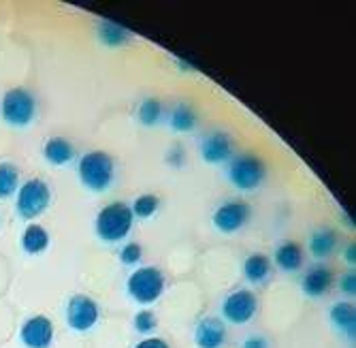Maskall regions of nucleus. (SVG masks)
<instances>
[{"instance_id": "nucleus-1", "label": "nucleus", "mask_w": 356, "mask_h": 348, "mask_svg": "<svg viewBox=\"0 0 356 348\" xmlns=\"http://www.w3.org/2000/svg\"><path fill=\"white\" fill-rule=\"evenodd\" d=\"M133 225H135V216L131 205L124 201H111L96 216L94 229L103 242L115 244L128 237V233L133 231Z\"/></svg>"}, {"instance_id": "nucleus-2", "label": "nucleus", "mask_w": 356, "mask_h": 348, "mask_svg": "<svg viewBox=\"0 0 356 348\" xmlns=\"http://www.w3.org/2000/svg\"><path fill=\"white\" fill-rule=\"evenodd\" d=\"M77 173L81 184L92 193H105L107 188L113 184L115 177V163L113 158L103 152V150H92L86 152L79 158Z\"/></svg>"}, {"instance_id": "nucleus-3", "label": "nucleus", "mask_w": 356, "mask_h": 348, "mask_svg": "<svg viewBox=\"0 0 356 348\" xmlns=\"http://www.w3.org/2000/svg\"><path fill=\"white\" fill-rule=\"evenodd\" d=\"M229 182L241 193H252L256 188H261L267 180V167L258 156L254 154H235L229 161V169H226Z\"/></svg>"}, {"instance_id": "nucleus-4", "label": "nucleus", "mask_w": 356, "mask_h": 348, "mask_svg": "<svg viewBox=\"0 0 356 348\" xmlns=\"http://www.w3.org/2000/svg\"><path fill=\"white\" fill-rule=\"evenodd\" d=\"M0 116L13 126V129H26L37 118V99L26 88H11L3 94L0 101Z\"/></svg>"}, {"instance_id": "nucleus-5", "label": "nucleus", "mask_w": 356, "mask_h": 348, "mask_svg": "<svg viewBox=\"0 0 356 348\" xmlns=\"http://www.w3.org/2000/svg\"><path fill=\"white\" fill-rule=\"evenodd\" d=\"M165 274L160 271L158 267L145 265L135 269L126 280V291L137 303L141 306H152L156 303L165 293Z\"/></svg>"}, {"instance_id": "nucleus-6", "label": "nucleus", "mask_w": 356, "mask_h": 348, "mask_svg": "<svg viewBox=\"0 0 356 348\" xmlns=\"http://www.w3.org/2000/svg\"><path fill=\"white\" fill-rule=\"evenodd\" d=\"M51 205V188L45 180L32 177L17 188L15 209L24 220L39 218Z\"/></svg>"}, {"instance_id": "nucleus-7", "label": "nucleus", "mask_w": 356, "mask_h": 348, "mask_svg": "<svg viewBox=\"0 0 356 348\" xmlns=\"http://www.w3.org/2000/svg\"><path fill=\"white\" fill-rule=\"evenodd\" d=\"M250 218H252L250 203L239 201V199H231V201H222L213 209L211 225L216 227V231H220L224 235H233L250 223Z\"/></svg>"}, {"instance_id": "nucleus-8", "label": "nucleus", "mask_w": 356, "mask_h": 348, "mask_svg": "<svg viewBox=\"0 0 356 348\" xmlns=\"http://www.w3.org/2000/svg\"><path fill=\"white\" fill-rule=\"evenodd\" d=\"M222 316L231 325H248L258 312V297L250 289H237L222 301Z\"/></svg>"}, {"instance_id": "nucleus-9", "label": "nucleus", "mask_w": 356, "mask_h": 348, "mask_svg": "<svg viewBox=\"0 0 356 348\" xmlns=\"http://www.w3.org/2000/svg\"><path fill=\"white\" fill-rule=\"evenodd\" d=\"M101 319V308L88 295H73L67 303V323L73 331L86 333L96 327Z\"/></svg>"}, {"instance_id": "nucleus-10", "label": "nucleus", "mask_w": 356, "mask_h": 348, "mask_svg": "<svg viewBox=\"0 0 356 348\" xmlns=\"http://www.w3.org/2000/svg\"><path fill=\"white\" fill-rule=\"evenodd\" d=\"M201 158L207 163V165H224L229 163L231 158L235 156V141L233 137L226 133V131H220V129H211L207 131L203 137H201Z\"/></svg>"}, {"instance_id": "nucleus-11", "label": "nucleus", "mask_w": 356, "mask_h": 348, "mask_svg": "<svg viewBox=\"0 0 356 348\" xmlns=\"http://www.w3.org/2000/svg\"><path fill=\"white\" fill-rule=\"evenodd\" d=\"M19 340L28 348H49L54 342V323L43 314L30 316L19 329Z\"/></svg>"}, {"instance_id": "nucleus-12", "label": "nucleus", "mask_w": 356, "mask_h": 348, "mask_svg": "<svg viewBox=\"0 0 356 348\" xmlns=\"http://www.w3.org/2000/svg\"><path fill=\"white\" fill-rule=\"evenodd\" d=\"M333 287V271L327 265H312L301 278V291L309 299L325 297Z\"/></svg>"}, {"instance_id": "nucleus-13", "label": "nucleus", "mask_w": 356, "mask_h": 348, "mask_svg": "<svg viewBox=\"0 0 356 348\" xmlns=\"http://www.w3.org/2000/svg\"><path fill=\"white\" fill-rule=\"evenodd\" d=\"M194 344L199 348H222L226 344V327L216 316H205L194 327Z\"/></svg>"}, {"instance_id": "nucleus-14", "label": "nucleus", "mask_w": 356, "mask_h": 348, "mask_svg": "<svg viewBox=\"0 0 356 348\" xmlns=\"http://www.w3.org/2000/svg\"><path fill=\"white\" fill-rule=\"evenodd\" d=\"M329 321L333 329L354 342L356 335V308L350 301H337L329 308Z\"/></svg>"}, {"instance_id": "nucleus-15", "label": "nucleus", "mask_w": 356, "mask_h": 348, "mask_svg": "<svg viewBox=\"0 0 356 348\" xmlns=\"http://www.w3.org/2000/svg\"><path fill=\"white\" fill-rule=\"evenodd\" d=\"M96 39H99L105 47L118 49V47L128 45L135 37L131 30H126L124 26H120L111 19H101L96 24Z\"/></svg>"}, {"instance_id": "nucleus-16", "label": "nucleus", "mask_w": 356, "mask_h": 348, "mask_svg": "<svg viewBox=\"0 0 356 348\" xmlns=\"http://www.w3.org/2000/svg\"><path fill=\"white\" fill-rule=\"evenodd\" d=\"M275 265L286 271V274H295L301 269L303 265V248L297 242H282L275 248V255H273Z\"/></svg>"}, {"instance_id": "nucleus-17", "label": "nucleus", "mask_w": 356, "mask_h": 348, "mask_svg": "<svg viewBox=\"0 0 356 348\" xmlns=\"http://www.w3.org/2000/svg\"><path fill=\"white\" fill-rule=\"evenodd\" d=\"M271 259L263 252H254L243 259V276L250 284H265L271 278Z\"/></svg>"}, {"instance_id": "nucleus-18", "label": "nucleus", "mask_w": 356, "mask_h": 348, "mask_svg": "<svg viewBox=\"0 0 356 348\" xmlns=\"http://www.w3.org/2000/svg\"><path fill=\"white\" fill-rule=\"evenodd\" d=\"M43 156L47 158V163L60 167V165H67L75 158V148L67 137H49L43 143Z\"/></svg>"}, {"instance_id": "nucleus-19", "label": "nucleus", "mask_w": 356, "mask_h": 348, "mask_svg": "<svg viewBox=\"0 0 356 348\" xmlns=\"http://www.w3.org/2000/svg\"><path fill=\"white\" fill-rule=\"evenodd\" d=\"M337 233L329 227H320L309 235V252L314 259H327L333 255V250L337 248Z\"/></svg>"}, {"instance_id": "nucleus-20", "label": "nucleus", "mask_w": 356, "mask_h": 348, "mask_svg": "<svg viewBox=\"0 0 356 348\" xmlns=\"http://www.w3.org/2000/svg\"><path fill=\"white\" fill-rule=\"evenodd\" d=\"M199 124V116L197 109H194L190 103H175L173 109L169 111V126L175 133H190L197 129Z\"/></svg>"}, {"instance_id": "nucleus-21", "label": "nucleus", "mask_w": 356, "mask_h": 348, "mask_svg": "<svg viewBox=\"0 0 356 348\" xmlns=\"http://www.w3.org/2000/svg\"><path fill=\"white\" fill-rule=\"evenodd\" d=\"M19 244L26 255H41L49 248V231L41 225H28L22 233Z\"/></svg>"}, {"instance_id": "nucleus-22", "label": "nucleus", "mask_w": 356, "mask_h": 348, "mask_svg": "<svg viewBox=\"0 0 356 348\" xmlns=\"http://www.w3.org/2000/svg\"><path fill=\"white\" fill-rule=\"evenodd\" d=\"M137 118L143 126H147V129H152V126L160 124L165 118V105L160 103L156 97H147L139 103L137 107Z\"/></svg>"}, {"instance_id": "nucleus-23", "label": "nucleus", "mask_w": 356, "mask_h": 348, "mask_svg": "<svg viewBox=\"0 0 356 348\" xmlns=\"http://www.w3.org/2000/svg\"><path fill=\"white\" fill-rule=\"evenodd\" d=\"M19 188V169L13 163H0V199H9Z\"/></svg>"}, {"instance_id": "nucleus-24", "label": "nucleus", "mask_w": 356, "mask_h": 348, "mask_svg": "<svg viewBox=\"0 0 356 348\" xmlns=\"http://www.w3.org/2000/svg\"><path fill=\"white\" fill-rule=\"evenodd\" d=\"M158 207H160V199L156 195L147 193V195H139L131 209H133L135 218H143L145 220V218H152L158 212Z\"/></svg>"}, {"instance_id": "nucleus-25", "label": "nucleus", "mask_w": 356, "mask_h": 348, "mask_svg": "<svg viewBox=\"0 0 356 348\" xmlns=\"http://www.w3.org/2000/svg\"><path fill=\"white\" fill-rule=\"evenodd\" d=\"M133 327L137 329V333H143V335H149V333H154V331H156V327H158V319H156V314H154L152 310H147V308L139 310V312L135 314Z\"/></svg>"}, {"instance_id": "nucleus-26", "label": "nucleus", "mask_w": 356, "mask_h": 348, "mask_svg": "<svg viewBox=\"0 0 356 348\" xmlns=\"http://www.w3.org/2000/svg\"><path fill=\"white\" fill-rule=\"evenodd\" d=\"M141 259H143V248H141V244H137V242L124 244V248L120 250V261H122L124 265H128V267L141 263Z\"/></svg>"}, {"instance_id": "nucleus-27", "label": "nucleus", "mask_w": 356, "mask_h": 348, "mask_svg": "<svg viewBox=\"0 0 356 348\" xmlns=\"http://www.w3.org/2000/svg\"><path fill=\"white\" fill-rule=\"evenodd\" d=\"M165 158H167V163H169L171 167H175V169L184 167V165H186V150H184V145H181V143H173V145L167 150Z\"/></svg>"}, {"instance_id": "nucleus-28", "label": "nucleus", "mask_w": 356, "mask_h": 348, "mask_svg": "<svg viewBox=\"0 0 356 348\" xmlns=\"http://www.w3.org/2000/svg\"><path fill=\"white\" fill-rule=\"evenodd\" d=\"M339 289H341V293L348 295V297H354V295H356V274H354V269H352V271H346V274L339 278Z\"/></svg>"}, {"instance_id": "nucleus-29", "label": "nucleus", "mask_w": 356, "mask_h": 348, "mask_svg": "<svg viewBox=\"0 0 356 348\" xmlns=\"http://www.w3.org/2000/svg\"><path fill=\"white\" fill-rule=\"evenodd\" d=\"M241 348H269V342L263 335H252V338H245L243 340Z\"/></svg>"}, {"instance_id": "nucleus-30", "label": "nucleus", "mask_w": 356, "mask_h": 348, "mask_svg": "<svg viewBox=\"0 0 356 348\" xmlns=\"http://www.w3.org/2000/svg\"><path fill=\"white\" fill-rule=\"evenodd\" d=\"M135 348H171V346L165 340H160V338H145Z\"/></svg>"}, {"instance_id": "nucleus-31", "label": "nucleus", "mask_w": 356, "mask_h": 348, "mask_svg": "<svg viewBox=\"0 0 356 348\" xmlns=\"http://www.w3.org/2000/svg\"><path fill=\"white\" fill-rule=\"evenodd\" d=\"M343 259H346L348 265H354L356 263V244L354 242L343 248Z\"/></svg>"}]
</instances>
